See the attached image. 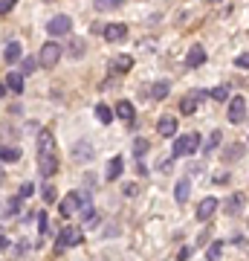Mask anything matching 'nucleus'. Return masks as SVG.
Returning a JSON list of instances; mask_svg holds the SVG:
<instances>
[{"label": "nucleus", "instance_id": "1", "mask_svg": "<svg viewBox=\"0 0 249 261\" xmlns=\"http://www.w3.org/2000/svg\"><path fill=\"white\" fill-rule=\"evenodd\" d=\"M203 145V137L200 134H183V137H177L174 145H171V160H180L185 154H197V148Z\"/></svg>", "mask_w": 249, "mask_h": 261}, {"label": "nucleus", "instance_id": "2", "mask_svg": "<svg viewBox=\"0 0 249 261\" xmlns=\"http://www.w3.org/2000/svg\"><path fill=\"white\" fill-rule=\"evenodd\" d=\"M84 241V232L81 226H61L58 229V238H56V252H64L70 247H78Z\"/></svg>", "mask_w": 249, "mask_h": 261}, {"label": "nucleus", "instance_id": "3", "mask_svg": "<svg viewBox=\"0 0 249 261\" xmlns=\"http://www.w3.org/2000/svg\"><path fill=\"white\" fill-rule=\"evenodd\" d=\"M61 56H64V47L58 41H46L44 47H41V53H38V61H41L44 70H52V67H58Z\"/></svg>", "mask_w": 249, "mask_h": 261}, {"label": "nucleus", "instance_id": "4", "mask_svg": "<svg viewBox=\"0 0 249 261\" xmlns=\"http://www.w3.org/2000/svg\"><path fill=\"white\" fill-rule=\"evenodd\" d=\"M46 32L52 38H64L73 32V18L70 15H56V18H49L46 20Z\"/></svg>", "mask_w": 249, "mask_h": 261}, {"label": "nucleus", "instance_id": "5", "mask_svg": "<svg viewBox=\"0 0 249 261\" xmlns=\"http://www.w3.org/2000/svg\"><path fill=\"white\" fill-rule=\"evenodd\" d=\"M157 134H159V137H165V140H177V137H180V122H177L174 113H165V116H159Z\"/></svg>", "mask_w": 249, "mask_h": 261}, {"label": "nucleus", "instance_id": "6", "mask_svg": "<svg viewBox=\"0 0 249 261\" xmlns=\"http://www.w3.org/2000/svg\"><path fill=\"white\" fill-rule=\"evenodd\" d=\"M206 96H209L206 90H191L188 96H183V99H180V113H183V116H194Z\"/></svg>", "mask_w": 249, "mask_h": 261}, {"label": "nucleus", "instance_id": "7", "mask_svg": "<svg viewBox=\"0 0 249 261\" xmlns=\"http://www.w3.org/2000/svg\"><path fill=\"white\" fill-rule=\"evenodd\" d=\"M58 212H61V218H73L75 212H81V192H70V195L61 197Z\"/></svg>", "mask_w": 249, "mask_h": 261}, {"label": "nucleus", "instance_id": "8", "mask_svg": "<svg viewBox=\"0 0 249 261\" xmlns=\"http://www.w3.org/2000/svg\"><path fill=\"white\" fill-rule=\"evenodd\" d=\"M229 122L232 125H240V122L246 119V99L243 96H232V102H229Z\"/></svg>", "mask_w": 249, "mask_h": 261}, {"label": "nucleus", "instance_id": "9", "mask_svg": "<svg viewBox=\"0 0 249 261\" xmlns=\"http://www.w3.org/2000/svg\"><path fill=\"white\" fill-rule=\"evenodd\" d=\"M38 171H41V177H52L58 171V154H38Z\"/></svg>", "mask_w": 249, "mask_h": 261}, {"label": "nucleus", "instance_id": "10", "mask_svg": "<svg viewBox=\"0 0 249 261\" xmlns=\"http://www.w3.org/2000/svg\"><path fill=\"white\" fill-rule=\"evenodd\" d=\"M206 64V47L203 44H191V49L185 53V67L188 70H197V67Z\"/></svg>", "mask_w": 249, "mask_h": 261}, {"label": "nucleus", "instance_id": "11", "mask_svg": "<svg viewBox=\"0 0 249 261\" xmlns=\"http://www.w3.org/2000/svg\"><path fill=\"white\" fill-rule=\"evenodd\" d=\"M128 38V23H107L104 27V41L107 44H119Z\"/></svg>", "mask_w": 249, "mask_h": 261}, {"label": "nucleus", "instance_id": "12", "mask_svg": "<svg viewBox=\"0 0 249 261\" xmlns=\"http://www.w3.org/2000/svg\"><path fill=\"white\" fill-rule=\"evenodd\" d=\"M3 61H6L9 67H15L18 61H23V49H20L18 41H12V38L6 41V47H3Z\"/></svg>", "mask_w": 249, "mask_h": 261}, {"label": "nucleus", "instance_id": "13", "mask_svg": "<svg viewBox=\"0 0 249 261\" xmlns=\"http://www.w3.org/2000/svg\"><path fill=\"white\" fill-rule=\"evenodd\" d=\"M217 197H203V200H200V203H197V221H209V218H212L214 212H217Z\"/></svg>", "mask_w": 249, "mask_h": 261}, {"label": "nucleus", "instance_id": "14", "mask_svg": "<svg viewBox=\"0 0 249 261\" xmlns=\"http://www.w3.org/2000/svg\"><path fill=\"white\" fill-rule=\"evenodd\" d=\"M56 151V137H52V130L41 128L38 130V154H52Z\"/></svg>", "mask_w": 249, "mask_h": 261}, {"label": "nucleus", "instance_id": "15", "mask_svg": "<svg viewBox=\"0 0 249 261\" xmlns=\"http://www.w3.org/2000/svg\"><path fill=\"white\" fill-rule=\"evenodd\" d=\"M113 111H116V119H122V122H133L136 119V108H133V102H128V99H122V102H116V108H113Z\"/></svg>", "mask_w": 249, "mask_h": 261}, {"label": "nucleus", "instance_id": "16", "mask_svg": "<svg viewBox=\"0 0 249 261\" xmlns=\"http://www.w3.org/2000/svg\"><path fill=\"white\" fill-rule=\"evenodd\" d=\"M122 171H125V157H110L107 160V171H104V180L113 183V180L122 177Z\"/></svg>", "mask_w": 249, "mask_h": 261}, {"label": "nucleus", "instance_id": "17", "mask_svg": "<svg viewBox=\"0 0 249 261\" xmlns=\"http://www.w3.org/2000/svg\"><path fill=\"white\" fill-rule=\"evenodd\" d=\"M73 160L75 163H90L93 160V145L87 140H81V142H75L73 145Z\"/></svg>", "mask_w": 249, "mask_h": 261}, {"label": "nucleus", "instance_id": "18", "mask_svg": "<svg viewBox=\"0 0 249 261\" xmlns=\"http://www.w3.org/2000/svg\"><path fill=\"white\" fill-rule=\"evenodd\" d=\"M168 90H171V82H154L151 87H148V96L151 99H157V102H162V99H168Z\"/></svg>", "mask_w": 249, "mask_h": 261}, {"label": "nucleus", "instance_id": "19", "mask_svg": "<svg viewBox=\"0 0 249 261\" xmlns=\"http://www.w3.org/2000/svg\"><path fill=\"white\" fill-rule=\"evenodd\" d=\"M188 195H191V180H188V177L177 180V183H174V200H177V203H185Z\"/></svg>", "mask_w": 249, "mask_h": 261}, {"label": "nucleus", "instance_id": "20", "mask_svg": "<svg viewBox=\"0 0 249 261\" xmlns=\"http://www.w3.org/2000/svg\"><path fill=\"white\" fill-rule=\"evenodd\" d=\"M20 206H23V197H9V200L3 203V218H6V221H9V218H18Z\"/></svg>", "mask_w": 249, "mask_h": 261}, {"label": "nucleus", "instance_id": "21", "mask_svg": "<svg viewBox=\"0 0 249 261\" xmlns=\"http://www.w3.org/2000/svg\"><path fill=\"white\" fill-rule=\"evenodd\" d=\"M96 119L102 122V125H110V122L116 119V111H113V108H107L104 102H99V105H96Z\"/></svg>", "mask_w": 249, "mask_h": 261}, {"label": "nucleus", "instance_id": "22", "mask_svg": "<svg viewBox=\"0 0 249 261\" xmlns=\"http://www.w3.org/2000/svg\"><path fill=\"white\" fill-rule=\"evenodd\" d=\"M133 70V56H116L113 58V73H130Z\"/></svg>", "mask_w": 249, "mask_h": 261}, {"label": "nucleus", "instance_id": "23", "mask_svg": "<svg viewBox=\"0 0 249 261\" xmlns=\"http://www.w3.org/2000/svg\"><path fill=\"white\" fill-rule=\"evenodd\" d=\"M3 84L9 87L12 93H23V73H9Z\"/></svg>", "mask_w": 249, "mask_h": 261}, {"label": "nucleus", "instance_id": "24", "mask_svg": "<svg viewBox=\"0 0 249 261\" xmlns=\"http://www.w3.org/2000/svg\"><path fill=\"white\" fill-rule=\"evenodd\" d=\"M209 96H212L214 102H232L229 87H226V84H217V87H212V90H209Z\"/></svg>", "mask_w": 249, "mask_h": 261}, {"label": "nucleus", "instance_id": "25", "mask_svg": "<svg viewBox=\"0 0 249 261\" xmlns=\"http://www.w3.org/2000/svg\"><path fill=\"white\" fill-rule=\"evenodd\" d=\"M240 206H243V195H240V192H235V195L226 200V215H238Z\"/></svg>", "mask_w": 249, "mask_h": 261}, {"label": "nucleus", "instance_id": "26", "mask_svg": "<svg viewBox=\"0 0 249 261\" xmlns=\"http://www.w3.org/2000/svg\"><path fill=\"white\" fill-rule=\"evenodd\" d=\"M0 160H3V163H18V160H20V148L3 145V148H0Z\"/></svg>", "mask_w": 249, "mask_h": 261}, {"label": "nucleus", "instance_id": "27", "mask_svg": "<svg viewBox=\"0 0 249 261\" xmlns=\"http://www.w3.org/2000/svg\"><path fill=\"white\" fill-rule=\"evenodd\" d=\"M220 255H223V241H212L209 252H206V261H220Z\"/></svg>", "mask_w": 249, "mask_h": 261}, {"label": "nucleus", "instance_id": "28", "mask_svg": "<svg viewBox=\"0 0 249 261\" xmlns=\"http://www.w3.org/2000/svg\"><path fill=\"white\" fill-rule=\"evenodd\" d=\"M93 6L99 12H110V9H119L122 0H93Z\"/></svg>", "mask_w": 249, "mask_h": 261}, {"label": "nucleus", "instance_id": "29", "mask_svg": "<svg viewBox=\"0 0 249 261\" xmlns=\"http://www.w3.org/2000/svg\"><path fill=\"white\" fill-rule=\"evenodd\" d=\"M148 148H151V142H148L145 137H136V140H133V154H136V157H145Z\"/></svg>", "mask_w": 249, "mask_h": 261}, {"label": "nucleus", "instance_id": "30", "mask_svg": "<svg viewBox=\"0 0 249 261\" xmlns=\"http://www.w3.org/2000/svg\"><path fill=\"white\" fill-rule=\"evenodd\" d=\"M35 67H41V61H35L32 56H26L23 61H20V73L29 75V73H35Z\"/></svg>", "mask_w": 249, "mask_h": 261}, {"label": "nucleus", "instance_id": "31", "mask_svg": "<svg viewBox=\"0 0 249 261\" xmlns=\"http://www.w3.org/2000/svg\"><path fill=\"white\" fill-rule=\"evenodd\" d=\"M70 56H73V58H81L84 56V41H78V38L70 41Z\"/></svg>", "mask_w": 249, "mask_h": 261}, {"label": "nucleus", "instance_id": "32", "mask_svg": "<svg viewBox=\"0 0 249 261\" xmlns=\"http://www.w3.org/2000/svg\"><path fill=\"white\" fill-rule=\"evenodd\" d=\"M220 137H223V134H220V130H214V134H212V137H209V142H206V154H212V151L214 148H217V145H220Z\"/></svg>", "mask_w": 249, "mask_h": 261}, {"label": "nucleus", "instance_id": "33", "mask_svg": "<svg viewBox=\"0 0 249 261\" xmlns=\"http://www.w3.org/2000/svg\"><path fill=\"white\" fill-rule=\"evenodd\" d=\"M32 195H35V183H20L18 197H23V200H26V197H32Z\"/></svg>", "mask_w": 249, "mask_h": 261}, {"label": "nucleus", "instance_id": "34", "mask_svg": "<svg viewBox=\"0 0 249 261\" xmlns=\"http://www.w3.org/2000/svg\"><path fill=\"white\" fill-rule=\"evenodd\" d=\"M46 226H49V221H46V212H38V232L46 235V232H49Z\"/></svg>", "mask_w": 249, "mask_h": 261}, {"label": "nucleus", "instance_id": "35", "mask_svg": "<svg viewBox=\"0 0 249 261\" xmlns=\"http://www.w3.org/2000/svg\"><path fill=\"white\" fill-rule=\"evenodd\" d=\"M122 195H125V197H136L139 195V186H136V183H125V186H122Z\"/></svg>", "mask_w": 249, "mask_h": 261}, {"label": "nucleus", "instance_id": "36", "mask_svg": "<svg viewBox=\"0 0 249 261\" xmlns=\"http://www.w3.org/2000/svg\"><path fill=\"white\" fill-rule=\"evenodd\" d=\"M235 67H240V70H249V53H240V56L235 58Z\"/></svg>", "mask_w": 249, "mask_h": 261}, {"label": "nucleus", "instance_id": "37", "mask_svg": "<svg viewBox=\"0 0 249 261\" xmlns=\"http://www.w3.org/2000/svg\"><path fill=\"white\" fill-rule=\"evenodd\" d=\"M15 3H18V0H0V15H9V12L15 9Z\"/></svg>", "mask_w": 249, "mask_h": 261}, {"label": "nucleus", "instance_id": "38", "mask_svg": "<svg viewBox=\"0 0 249 261\" xmlns=\"http://www.w3.org/2000/svg\"><path fill=\"white\" fill-rule=\"evenodd\" d=\"M44 200H46V203H52V200H56V189H52V186H44Z\"/></svg>", "mask_w": 249, "mask_h": 261}, {"label": "nucleus", "instance_id": "39", "mask_svg": "<svg viewBox=\"0 0 249 261\" xmlns=\"http://www.w3.org/2000/svg\"><path fill=\"white\" fill-rule=\"evenodd\" d=\"M188 255H191V250H188V247H183V250L177 252V261H188Z\"/></svg>", "mask_w": 249, "mask_h": 261}, {"label": "nucleus", "instance_id": "40", "mask_svg": "<svg viewBox=\"0 0 249 261\" xmlns=\"http://www.w3.org/2000/svg\"><path fill=\"white\" fill-rule=\"evenodd\" d=\"M9 247H12V244H9V238L3 235V238H0V250H3V252H9Z\"/></svg>", "mask_w": 249, "mask_h": 261}, {"label": "nucleus", "instance_id": "41", "mask_svg": "<svg viewBox=\"0 0 249 261\" xmlns=\"http://www.w3.org/2000/svg\"><path fill=\"white\" fill-rule=\"evenodd\" d=\"M206 3H220V0H206Z\"/></svg>", "mask_w": 249, "mask_h": 261}, {"label": "nucleus", "instance_id": "42", "mask_svg": "<svg viewBox=\"0 0 249 261\" xmlns=\"http://www.w3.org/2000/svg\"><path fill=\"white\" fill-rule=\"evenodd\" d=\"M44 3H52V0H44Z\"/></svg>", "mask_w": 249, "mask_h": 261}]
</instances>
